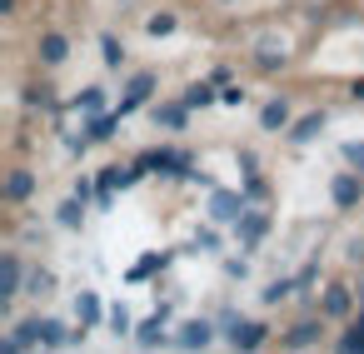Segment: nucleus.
<instances>
[{
    "instance_id": "1",
    "label": "nucleus",
    "mask_w": 364,
    "mask_h": 354,
    "mask_svg": "<svg viewBox=\"0 0 364 354\" xmlns=\"http://www.w3.org/2000/svg\"><path fill=\"white\" fill-rule=\"evenodd\" d=\"M225 339H230L235 349H259L269 334H264L259 319H230V324H225Z\"/></svg>"
},
{
    "instance_id": "2",
    "label": "nucleus",
    "mask_w": 364,
    "mask_h": 354,
    "mask_svg": "<svg viewBox=\"0 0 364 354\" xmlns=\"http://www.w3.org/2000/svg\"><path fill=\"white\" fill-rule=\"evenodd\" d=\"M329 195H334V205H339V210H354V205L364 200V185H359V175H349V170H344V175H334Z\"/></svg>"
},
{
    "instance_id": "3",
    "label": "nucleus",
    "mask_w": 364,
    "mask_h": 354,
    "mask_svg": "<svg viewBox=\"0 0 364 354\" xmlns=\"http://www.w3.org/2000/svg\"><path fill=\"white\" fill-rule=\"evenodd\" d=\"M349 304H354L349 284H329V289H324V304H319V314H324V319H344V314H349Z\"/></svg>"
},
{
    "instance_id": "4",
    "label": "nucleus",
    "mask_w": 364,
    "mask_h": 354,
    "mask_svg": "<svg viewBox=\"0 0 364 354\" xmlns=\"http://www.w3.org/2000/svg\"><path fill=\"white\" fill-rule=\"evenodd\" d=\"M16 294H21V259L6 254V259H0V304H11Z\"/></svg>"
},
{
    "instance_id": "5",
    "label": "nucleus",
    "mask_w": 364,
    "mask_h": 354,
    "mask_svg": "<svg viewBox=\"0 0 364 354\" xmlns=\"http://www.w3.org/2000/svg\"><path fill=\"white\" fill-rule=\"evenodd\" d=\"M150 90H155V75H135V80H130V90H125V100H120V115H130L135 105H145V100H150Z\"/></svg>"
},
{
    "instance_id": "6",
    "label": "nucleus",
    "mask_w": 364,
    "mask_h": 354,
    "mask_svg": "<svg viewBox=\"0 0 364 354\" xmlns=\"http://www.w3.org/2000/svg\"><path fill=\"white\" fill-rule=\"evenodd\" d=\"M210 215H215V220H240V215H245V195H230V190H220V195L210 200Z\"/></svg>"
},
{
    "instance_id": "7",
    "label": "nucleus",
    "mask_w": 364,
    "mask_h": 354,
    "mask_svg": "<svg viewBox=\"0 0 364 354\" xmlns=\"http://www.w3.org/2000/svg\"><path fill=\"white\" fill-rule=\"evenodd\" d=\"M65 55H70V45H65V36H55V31H46V36H41V60H46V65H60Z\"/></svg>"
},
{
    "instance_id": "8",
    "label": "nucleus",
    "mask_w": 364,
    "mask_h": 354,
    "mask_svg": "<svg viewBox=\"0 0 364 354\" xmlns=\"http://www.w3.org/2000/svg\"><path fill=\"white\" fill-rule=\"evenodd\" d=\"M135 339H140L145 349H155V344H165V339H170V334H165V309H160L155 319H145V324L135 329Z\"/></svg>"
},
{
    "instance_id": "9",
    "label": "nucleus",
    "mask_w": 364,
    "mask_h": 354,
    "mask_svg": "<svg viewBox=\"0 0 364 354\" xmlns=\"http://www.w3.org/2000/svg\"><path fill=\"white\" fill-rule=\"evenodd\" d=\"M264 225H269L264 215H250V210L240 215V240H245V250H255V245H259V235H264Z\"/></svg>"
},
{
    "instance_id": "10",
    "label": "nucleus",
    "mask_w": 364,
    "mask_h": 354,
    "mask_svg": "<svg viewBox=\"0 0 364 354\" xmlns=\"http://www.w3.org/2000/svg\"><path fill=\"white\" fill-rule=\"evenodd\" d=\"M259 125H264V130H284V125H289V105H284V100H269V105L259 110Z\"/></svg>"
},
{
    "instance_id": "11",
    "label": "nucleus",
    "mask_w": 364,
    "mask_h": 354,
    "mask_svg": "<svg viewBox=\"0 0 364 354\" xmlns=\"http://www.w3.org/2000/svg\"><path fill=\"white\" fill-rule=\"evenodd\" d=\"M75 314H80V324H100V294H95V289H80Z\"/></svg>"
},
{
    "instance_id": "12",
    "label": "nucleus",
    "mask_w": 364,
    "mask_h": 354,
    "mask_svg": "<svg viewBox=\"0 0 364 354\" xmlns=\"http://www.w3.org/2000/svg\"><path fill=\"white\" fill-rule=\"evenodd\" d=\"M180 344H185V349H205V344H210V319H190L185 334H180Z\"/></svg>"
},
{
    "instance_id": "13",
    "label": "nucleus",
    "mask_w": 364,
    "mask_h": 354,
    "mask_svg": "<svg viewBox=\"0 0 364 354\" xmlns=\"http://www.w3.org/2000/svg\"><path fill=\"white\" fill-rule=\"evenodd\" d=\"M31 190H36V175H31V170H16V175L6 180V200H26Z\"/></svg>"
},
{
    "instance_id": "14",
    "label": "nucleus",
    "mask_w": 364,
    "mask_h": 354,
    "mask_svg": "<svg viewBox=\"0 0 364 354\" xmlns=\"http://www.w3.org/2000/svg\"><path fill=\"white\" fill-rule=\"evenodd\" d=\"M41 344H75V334H65L60 319H41Z\"/></svg>"
},
{
    "instance_id": "15",
    "label": "nucleus",
    "mask_w": 364,
    "mask_h": 354,
    "mask_svg": "<svg viewBox=\"0 0 364 354\" xmlns=\"http://www.w3.org/2000/svg\"><path fill=\"white\" fill-rule=\"evenodd\" d=\"M185 105H190V110L215 105V85H190V90H185Z\"/></svg>"
},
{
    "instance_id": "16",
    "label": "nucleus",
    "mask_w": 364,
    "mask_h": 354,
    "mask_svg": "<svg viewBox=\"0 0 364 354\" xmlns=\"http://www.w3.org/2000/svg\"><path fill=\"white\" fill-rule=\"evenodd\" d=\"M319 130H324V115H304V120L289 130V140H314Z\"/></svg>"
},
{
    "instance_id": "17",
    "label": "nucleus",
    "mask_w": 364,
    "mask_h": 354,
    "mask_svg": "<svg viewBox=\"0 0 364 354\" xmlns=\"http://www.w3.org/2000/svg\"><path fill=\"white\" fill-rule=\"evenodd\" d=\"M185 110H190V105H160V110H155V120H160V125H170V130H180V125H185Z\"/></svg>"
},
{
    "instance_id": "18",
    "label": "nucleus",
    "mask_w": 364,
    "mask_h": 354,
    "mask_svg": "<svg viewBox=\"0 0 364 354\" xmlns=\"http://www.w3.org/2000/svg\"><path fill=\"white\" fill-rule=\"evenodd\" d=\"M115 125H120V115H95V120H90V140H110Z\"/></svg>"
},
{
    "instance_id": "19",
    "label": "nucleus",
    "mask_w": 364,
    "mask_h": 354,
    "mask_svg": "<svg viewBox=\"0 0 364 354\" xmlns=\"http://www.w3.org/2000/svg\"><path fill=\"white\" fill-rule=\"evenodd\" d=\"M60 225H85V200H80V195L60 205Z\"/></svg>"
},
{
    "instance_id": "20",
    "label": "nucleus",
    "mask_w": 364,
    "mask_h": 354,
    "mask_svg": "<svg viewBox=\"0 0 364 354\" xmlns=\"http://www.w3.org/2000/svg\"><path fill=\"white\" fill-rule=\"evenodd\" d=\"M110 329H115V339L135 329V319H130V309H125V304H115V309H110Z\"/></svg>"
},
{
    "instance_id": "21",
    "label": "nucleus",
    "mask_w": 364,
    "mask_h": 354,
    "mask_svg": "<svg viewBox=\"0 0 364 354\" xmlns=\"http://www.w3.org/2000/svg\"><path fill=\"white\" fill-rule=\"evenodd\" d=\"M100 50H105V65H120V60H125V45H120L115 36H105V41H100Z\"/></svg>"
},
{
    "instance_id": "22",
    "label": "nucleus",
    "mask_w": 364,
    "mask_h": 354,
    "mask_svg": "<svg viewBox=\"0 0 364 354\" xmlns=\"http://www.w3.org/2000/svg\"><path fill=\"white\" fill-rule=\"evenodd\" d=\"M100 105H105V95H100L95 85H90V90H85L80 100H75V110H90V115H100Z\"/></svg>"
},
{
    "instance_id": "23",
    "label": "nucleus",
    "mask_w": 364,
    "mask_h": 354,
    "mask_svg": "<svg viewBox=\"0 0 364 354\" xmlns=\"http://www.w3.org/2000/svg\"><path fill=\"white\" fill-rule=\"evenodd\" d=\"M50 289H55V274L50 269H36L31 274V294H50Z\"/></svg>"
},
{
    "instance_id": "24",
    "label": "nucleus",
    "mask_w": 364,
    "mask_h": 354,
    "mask_svg": "<svg viewBox=\"0 0 364 354\" xmlns=\"http://www.w3.org/2000/svg\"><path fill=\"white\" fill-rule=\"evenodd\" d=\"M314 334H319V324H309V319H304V324H294V334H289L284 344H314Z\"/></svg>"
},
{
    "instance_id": "25",
    "label": "nucleus",
    "mask_w": 364,
    "mask_h": 354,
    "mask_svg": "<svg viewBox=\"0 0 364 354\" xmlns=\"http://www.w3.org/2000/svg\"><path fill=\"white\" fill-rule=\"evenodd\" d=\"M165 31H175V16H170V11L150 16V36H165Z\"/></svg>"
},
{
    "instance_id": "26",
    "label": "nucleus",
    "mask_w": 364,
    "mask_h": 354,
    "mask_svg": "<svg viewBox=\"0 0 364 354\" xmlns=\"http://www.w3.org/2000/svg\"><path fill=\"white\" fill-rule=\"evenodd\" d=\"M294 284H299V279H294ZM294 284H289V279H274V284L264 289V299L274 304V299H284V294H294Z\"/></svg>"
},
{
    "instance_id": "27",
    "label": "nucleus",
    "mask_w": 364,
    "mask_h": 354,
    "mask_svg": "<svg viewBox=\"0 0 364 354\" xmlns=\"http://www.w3.org/2000/svg\"><path fill=\"white\" fill-rule=\"evenodd\" d=\"M344 349H364V314L354 319V329L344 334Z\"/></svg>"
},
{
    "instance_id": "28",
    "label": "nucleus",
    "mask_w": 364,
    "mask_h": 354,
    "mask_svg": "<svg viewBox=\"0 0 364 354\" xmlns=\"http://www.w3.org/2000/svg\"><path fill=\"white\" fill-rule=\"evenodd\" d=\"M26 100H31V105H50V85H31Z\"/></svg>"
},
{
    "instance_id": "29",
    "label": "nucleus",
    "mask_w": 364,
    "mask_h": 354,
    "mask_svg": "<svg viewBox=\"0 0 364 354\" xmlns=\"http://www.w3.org/2000/svg\"><path fill=\"white\" fill-rule=\"evenodd\" d=\"M215 245H220L215 230H200V235H195V250H215Z\"/></svg>"
},
{
    "instance_id": "30",
    "label": "nucleus",
    "mask_w": 364,
    "mask_h": 354,
    "mask_svg": "<svg viewBox=\"0 0 364 354\" xmlns=\"http://www.w3.org/2000/svg\"><path fill=\"white\" fill-rule=\"evenodd\" d=\"M344 160H349V165H364V145L349 140V145H344Z\"/></svg>"
},
{
    "instance_id": "31",
    "label": "nucleus",
    "mask_w": 364,
    "mask_h": 354,
    "mask_svg": "<svg viewBox=\"0 0 364 354\" xmlns=\"http://www.w3.org/2000/svg\"><path fill=\"white\" fill-rule=\"evenodd\" d=\"M220 100H225V105H245V90H240V85H230V90H220Z\"/></svg>"
}]
</instances>
